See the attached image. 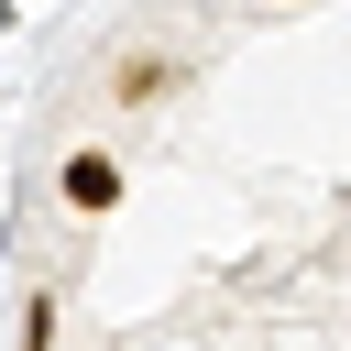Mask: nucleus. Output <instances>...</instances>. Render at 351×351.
I'll list each match as a JSON object with an SVG mask.
<instances>
[{
	"instance_id": "f03ea898",
	"label": "nucleus",
	"mask_w": 351,
	"mask_h": 351,
	"mask_svg": "<svg viewBox=\"0 0 351 351\" xmlns=\"http://www.w3.org/2000/svg\"><path fill=\"white\" fill-rule=\"evenodd\" d=\"M66 197H77V208H110V197H121V165H110V154H66Z\"/></svg>"
},
{
	"instance_id": "f257e3e1",
	"label": "nucleus",
	"mask_w": 351,
	"mask_h": 351,
	"mask_svg": "<svg viewBox=\"0 0 351 351\" xmlns=\"http://www.w3.org/2000/svg\"><path fill=\"white\" fill-rule=\"evenodd\" d=\"M165 77H176L165 55H121V77H110V99H121V110H154V99H165Z\"/></svg>"
}]
</instances>
